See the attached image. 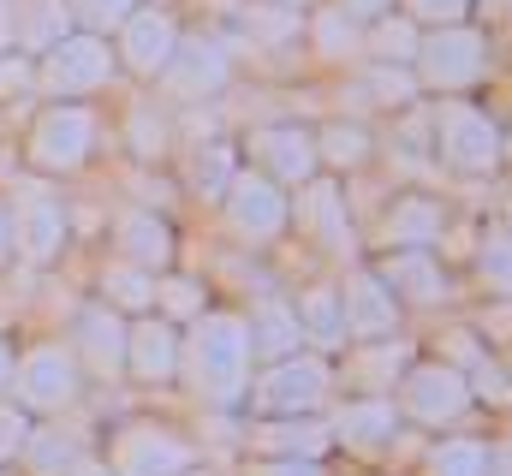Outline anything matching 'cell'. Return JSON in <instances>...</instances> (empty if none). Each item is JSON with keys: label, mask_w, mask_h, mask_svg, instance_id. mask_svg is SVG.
<instances>
[{"label": "cell", "mask_w": 512, "mask_h": 476, "mask_svg": "<svg viewBox=\"0 0 512 476\" xmlns=\"http://www.w3.org/2000/svg\"><path fill=\"white\" fill-rule=\"evenodd\" d=\"M256 149H262V161H268V167H280V173H292V179H304V173H310V161H316L304 131H262V137H256Z\"/></svg>", "instance_id": "cell-6"}, {"label": "cell", "mask_w": 512, "mask_h": 476, "mask_svg": "<svg viewBox=\"0 0 512 476\" xmlns=\"http://www.w3.org/2000/svg\"><path fill=\"white\" fill-rule=\"evenodd\" d=\"M84 149H90V114L54 108V114L36 125V161L42 167H78Z\"/></svg>", "instance_id": "cell-2"}, {"label": "cell", "mask_w": 512, "mask_h": 476, "mask_svg": "<svg viewBox=\"0 0 512 476\" xmlns=\"http://www.w3.org/2000/svg\"><path fill=\"white\" fill-rule=\"evenodd\" d=\"M465 0H417V12H441V18H453Z\"/></svg>", "instance_id": "cell-19"}, {"label": "cell", "mask_w": 512, "mask_h": 476, "mask_svg": "<svg viewBox=\"0 0 512 476\" xmlns=\"http://www.w3.org/2000/svg\"><path fill=\"white\" fill-rule=\"evenodd\" d=\"M233 197H239V203H233V215H239V227H251V233H268V227H280V215H286V209H280V197H274L262 179L239 185Z\"/></svg>", "instance_id": "cell-8"}, {"label": "cell", "mask_w": 512, "mask_h": 476, "mask_svg": "<svg viewBox=\"0 0 512 476\" xmlns=\"http://www.w3.org/2000/svg\"><path fill=\"white\" fill-rule=\"evenodd\" d=\"M0 375H6V352H0Z\"/></svg>", "instance_id": "cell-23"}, {"label": "cell", "mask_w": 512, "mask_h": 476, "mask_svg": "<svg viewBox=\"0 0 512 476\" xmlns=\"http://www.w3.org/2000/svg\"><path fill=\"white\" fill-rule=\"evenodd\" d=\"M376 90L382 96H411V78L405 72H376Z\"/></svg>", "instance_id": "cell-18"}, {"label": "cell", "mask_w": 512, "mask_h": 476, "mask_svg": "<svg viewBox=\"0 0 512 476\" xmlns=\"http://www.w3.org/2000/svg\"><path fill=\"white\" fill-rule=\"evenodd\" d=\"M78 12H84L90 24H120V18H126V0H78Z\"/></svg>", "instance_id": "cell-16"}, {"label": "cell", "mask_w": 512, "mask_h": 476, "mask_svg": "<svg viewBox=\"0 0 512 476\" xmlns=\"http://www.w3.org/2000/svg\"><path fill=\"white\" fill-rule=\"evenodd\" d=\"M346 6H352V12H358V18H370V12H382L387 0H346Z\"/></svg>", "instance_id": "cell-20"}, {"label": "cell", "mask_w": 512, "mask_h": 476, "mask_svg": "<svg viewBox=\"0 0 512 476\" xmlns=\"http://www.w3.org/2000/svg\"><path fill=\"white\" fill-rule=\"evenodd\" d=\"M441 149H447V161L453 167H495V155H501V137H495V125L477 114V108H441Z\"/></svg>", "instance_id": "cell-1"}, {"label": "cell", "mask_w": 512, "mask_h": 476, "mask_svg": "<svg viewBox=\"0 0 512 476\" xmlns=\"http://www.w3.org/2000/svg\"><path fill=\"white\" fill-rule=\"evenodd\" d=\"M126 48H131V66H137V72H161V66L173 60V24H167L161 12H143V18H131Z\"/></svg>", "instance_id": "cell-5"}, {"label": "cell", "mask_w": 512, "mask_h": 476, "mask_svg": "<svg viewBox=\"0 0 512 476\" xmlns=\"http://www.w3.org/2000/svg\"><path fill=\"white\" fill-rule=\"evenodd\" d=\"M6 233H12V227H6V215H0V256H6Z\"/></svg>", "instance_id": "cell-21"}, {"label": "cell", "mask_w": 512, "mask_h": 476, "mask_svg": "<svg viewBox=\"0 0 512 476\" xmlns=\"http://www.w3.org/2000/svg\"><path fill=\"white\" fill-rule=\"evenodd\" d=\"M84 352L114 363V357H120V322L102 316V310H90V316H84Z\"/></svg>", "instance_id": "cell-12"}, {"label": "cell", "mask_w": 512, "mask_h": 476, "mask_svg": "<svg viewBox=\"0 0 512 476\" xmlns=\"http://www.w3.org/2000/svg\"><path fill=\"white\" fill-rule=\"evenodd\" d=\"M24 244H30L36 256L60 250V209H54V203H24Z\"/></svg>", "instance_id": "cell-10"}, {"label": "cell", "mask_w": 512, "mask_h": 476, "mask_svg": "<svg viewBox=\"0 0 512 476\" xmlns=\"http://www.w3.org/2000/svg\"><path fill=\"white\" fill-rule=\"evenodd\" d=\"M131 357H137V369H143V375H149V369H155V375H167V369H173V346H167V334H161V328H143V334L131 340Z\"/></svg>", "instance_id": "cell-13"}, {"label": "cell", "mask_w": 512, "mask_h": 476, "mask_svg": "<svg viewBox=\"0 0 512 476\" xmlns=\"http://www.w3.org/2000/svg\"><path fill=\"white\" fill-rule=\"evenodd\" d=\"M477 72H483V42H477V36L447 30V36L429 48V78H435V84H465V78H477Z\"/></svg>", "instance_id": "cell-4"}, {"label": "cell", "mask_w": 512, "mask_h": 476, "mask_svg": "<svg viewBox=\"0 0 512 476\" xmlns=\"http://www.w3.org/2000/svg\"><path fill=\"white\" fill-rule=\"evenodd\" d=\"M322 143H328V155H334L340 167H352V161H364V137H358V131H328Z\"/></svg>", "instance_id": "cell-14"}, {"label": "cell", "mask_w": 512, "mask_h": 476, "mask_svg": "<svg viewBox=\"0 0 512 476\" xmlns=\"http://www.w3.org/2000/svg\"><path fill=\"white\" fill-rule=\"evenodd\" d=\"M417 405H423V411H459L465 393H459V381H453L447 369H423V375H417Z\"/></svg>", "instance_id": "cell-11"}, {"label": "cell", "mask_w": 512, "mask_h": 476, "mask_svg": "<svg viewBox=\"0 0 512 476\" xmlns=\"http://www.w3.org/2000/svg\"><path fill=\"white\" fill-rule=\"evenodd\" d=\"M382 48H393L387 60H411V30L405 24H382Z\"/></svg>", "instance_id": "cell-17"}, {"label": "cell", "mask_w": 512, "mask_h": 476, "mask_svg": "<svg viewBox=\"0 0 512 476\" xmlns=\"http://www.w3.org/2000/svg\"><path fill=\"white\" fill-rule=\"evenodd\" d=\"M108 48L102 42H66L54 60H48V84H60V90H90V84H102L108 78Z\"/></svg>", "instance_id": "cell-3"}, {"label": "cell", "mask_w": 512, "mask_h": 476, "mask_svg": "<svg viewBox=\"0 0 512 476\" xmlns=\"http://www.w3.org/2000/svg\"><path fill=\"white\" fill-rule=\"evenodd\" d=\"M429 227H435V209L411 203V209H405V215L393 221V238H405V244H411V238H417V233H429Z\"/></svg>", "instance_id": "cell-15"}, {"label": "cell", "mask_w": 512, "mask_h": 476, "mask_svg": "<svg viewBox=\"0 0 512 476\" xmlns=\"http://www.w3.org/2000/svg\"><path fill=\"white\" fill-rule=\"evenodd\" d=\"M483 6H495V12H507V6H512V0H483Z\"/></svg>", "instance_id": "cell-22"}, {"label": "cell", "mask_w": 512, "mask_h": 476, "mask_svg": "<svg viewBox=\"0 0 512 476\" xmlns=\"http://www.w3.org/2000/svg\"><path fill=\"white\" fill-rule=\"evenodd\" d=\"M120 244H126L131 262H167V227H161V221L126 215V221H120Z\"/></svg>", "instance_id": "cell-9"}, {"label": "cell", "mask_w": 512, "mask_h": 476, "mask_svg": "<svg viewBox=\"0 0 512 476\" xmlns=\"http://www.w3.org/2000/svg\"><path fill=\"white\" fill-rule=\"evenodd\" d=\"M30 399H42V405H60V399H72V369H66V357L54 352H36L30 357Z\"/></svg>", "instance_id": "cell-7"}]
</instances>
